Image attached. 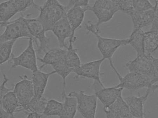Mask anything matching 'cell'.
<instances>
[{"instance_id": "obj_1", "label": "cell", "mask_w": 158, "mask_h": 118, "mask_svg": "<svg viewBox=\"0 0 158 118\" xmlns=\"http://www.w3.org/2000/svg\"><path fill=\"white\" fill-rule=\"evenodd\" d=\"M86 29L95 35L97 39V47L103 58L108 59L110 66L114 71L116 69L114 65L112 58L118 49L121 47L129 44V39H116L103 37L99 35V28L89 21L85 25Z\"/></svg>"}, {"instance_id": "obj_2", "label": "cell", "mask_w": 158, "mask_h": 118, "mask_svg": "<svg viewBox=\"0 0 158 118\" xmlns=\"http://www.w3.org/2000/svg\"><path fill=\"white\" fill-rule=\"evenodd\" d=\"M39 16L37 19L44 26L46 31H49L51 27L67 14L66 6L58 0H46L42 6H39Z\"/></svg>"}, {"instance_id": "obj_3", "label": "cell", "mask_w": 158, "mask_h": 118, "mask_svg": "<svg viewBox=\"0 0 158 118\" xmlns=\"http://www.w3.org/2000/svg\"><path fill=\"white\" fill-rule=\"evenodd\" d=\"M1 27L6 28L0 36V42L7 41L17 40L20 38H34L31 35L25 18L20 17L16 19L6 22L1 23Z\"/></svg>"}, {"instance_id": "obj_4", "label": "cell", "mask_w": 158, "mask_h": 118, "mask_svg": "<svg viewBox=\"0 0 158 118\" xmlns=\"http://www.w3.org/2000/svg\"><path fill=\"white\" fill-rule=\"evenodd\" d=\"M119 83L116 86L118 88L126 89L129 90H136L146 88L152 91L158 89V85L148 77L138 73L129 72L124 77L118 74Z\"/></svg>"}, {"instance_id": "obj_5", "label": "cell", "mask_w": 158, "mask_h": 118, "mask_svg": "<svg viewBox=\"0 0 158 118\" xmlns=\"http://www.w3.org/2000/svg\"><path fill=\"white\" fill-rule=\"evenodd\" d=\"M152 55L144 54L137 56L133 60L126 63L129 72L142 74L151 79L155 83H158V76L155 71Z\"/></svg>"}, {"instance_id": "obj_6", "label": "cell", "mask_w": 158, "mask_h": 118, "mask_svg": "<svg viewBox=\"0 0 158 118\" xmlns=\"http://www.w3.org/2000/svg\"><path fill=\"white\" fill-rule=\"evenodd\" d=\"M68 96L76 97L77 110L83 117H96L98 99L95 94L87 95L83 91H73L70 92Z\"/></svg>"}, {"instance_id": "obj_7", "label": "cell", "mask_w": 158, "mask_h": 118, "mask_svg": "<svg viewBox=\"0 0 158 118\" xmlns=\"http://www.w3.org/2000/svg\"><path fill=\"white\" fill-rule=\"evenodd\" d=\"M33 40L32 38L29 39L28 45L25 50L17 56L12 54L10 61L12 64L10 70L17 67H21L29 70L32 72L38 69L36 53L35 50Z\"/></svg>"}, {"instance_id": "obj_8", "label": "cell", "mask_w": 158, "mask_h": 118, "mask_svg": "<svg viewBox=\"0 0 158 118\" xmlns=\"http://www.w3.org/2000/svg\"><path fill=\"white\" fill-rule=\"evenodd\" d=\"M90 10L97 18L98 22L95 25L99 28L102 24L110 21L119 9L118 4L111 0H96Z\"/></svg>"}, {"instance_id": "obj_9", "label": "cell", "mask_w": 158, "mask_h": 118, "mask_svg": "<svg viewBox=\"0 0 158 118\" xmlns=\"http://www.w3.org/2000/svg\"><path fill=\"white\" fill-rule=\"evenodd\" d=\"M28 27L32 37L37 46V52L39 53L46 52L48 48L50 39L46 35L44 26L37 18L27 19L25 18Z\"/></svg>"}, {"instance_id": "obj_10", "label": "cell", "mask_w": 158, "mask_h": 118, "mask_svg": "<svg viewBox=\"0 0 158 118\" xmlns=\"http://www.w3.org/2000/svg\"><path fill=\"white\" fill-rule=\"evenodd\" d=\"M19 77L20 80L15 84L13 91L23 108V111L28 112V105L35 96L34 87L32 80L27 75Z\"/></svg>"}, {"instance_id": "obj_11", "label": "cell", "mask_w": 158, "mask_h": 118, "mask_svg": "<svg viewBox=\"0 0 158 118\" xmlns=\"http://www.w3.org/2000/svg\"><path fill=\"white\" fill-rule=\"evenodd\" d=\"M93 88L95 94L104 107H108L113 103L123 89L116 86L105 87L103 84L96 81H94Z\"/></svg>"}, {"instance_id": "obj_12", "label": "cell", "mask_w": 158, "mask_h": 118, "mask_svg": "<svg viewBox=\"0 0 158 118\" xmlns=\"http://www.w3.org/2000/svg\"><path fill=\"white\" fill-rule=\"evenodd\" d=\"M13 90L0 97L1 118H14L15 113L23 111V108Z\"/></svg>"}, {"instance_id": "obj_13", "label": "cell", "mask_w": 158, "mask_h": 118, "mask_svg": "<svg viewBox=\"0 0 158 118\" xmlns=\"http://www.w3.org/2000/svg\"><path fill=\"white\" fill-rule=\"evenodd\" d=\"M105 60L103 58L81 64L79 67L75 69L73 72L76 74V77L92 79L103 84L100 78V69L102 63Z\"/></svg>"}, {"instance_id": "obj_14", "label": "cell", "mask_w": 158, "mask_h": 118, "mask_svg": "<svg viewBox=\"0 0 158 118\" xmlns=\"http://www.w3.org/2000/svg\"><path fill=\"white\" fill-rule=\"evenodd\" d=\"M90 6H74L67 10L66 16L72 31V35L70 38L69 45L68 49L73 48V43L76 31L82 24L85 18V13L90 10Z\"/></svg>"}, {"instance_id": "obj_15", "label": "cell", "mask_w": 158, "mask_h": 118, "mask_svg": "<svg viewBox=\"0 0 158 118\" xmlns=\"http://www.w3.org/2000/svg\"><path fill=\"white\" fill-rule=\"evenodd\" d=\"M49 31H52L56 37L60 47L67 49L68 47L65 40L70 38L72 31L66 15L56 22L51 27Z\"/></svg>"}, {"instance_id": "obj_16", "label": "cell", "mask_w": 158, "mask_h": 118, "mask_svg": "<svg viewBox=\"0 0 158 118\" xmlns=\"http://www.w3.org/2000/svg\"><path fill=\"white\" fill-rule=\"evenodd\" d=\"M104 110L106 118H133L122 93L110 106L104 107Z\"/></svg>"}, {"instance_id": "obj_17", "label": "cell", "mask_w": 158, "mask_h": 118, "mask_svg": "<svg viewBox=\"0 0 158 118\" xmlns=\"http://www.w3.org/2000/svg\"><path fill=\"white\" fill-rule=\"evenodd\" d=\"M56 73L55 71L49 73H45L40 70L32 72L31 80L34 87V97L41 98L43 96L50 76Z\"/></svg>"}, {"instance_id": "obj_18", "label": "cell", "mask_w": 158, "mask_h": 118, "mask_svg": "<svg viewBox=\"0 0 158 118\" xmlns=\"http://www.w3.org/2000/svg\"><path fill=\"white\" fill-rule=\"evenodd\" d=\"M150 89H147L146 93L142 96H130L124 98L133 118H143L145 116L144 106L149 96Z\"/></svg>"}, {"instance_id": "obj_19", "label": "cell", "mask_w": 158, "mask_h": 118, "mask_svg": "<svg viewBox=\"0 0 158 118\" xmlns=\"http://www.w3.org/2000/svg\"><path fill=\"white\" fill-rule=\"evenodd\" d=\"M155 8L143 12L133 11L130 16L133 25L132 31L142 29L143 28L152 24L154 18Z\"/></svg>"}, {"instance_id": "obj_20", "label": "cell", "mask_w": 158, "mask_h": 118, "mask_svg": "<svg viewBox=\"0 0 158 118\" xmlns=\"http://www.w3.org/2000/svg\"><path fill=\"white\" fill-rule=\"evenodd\" d=\"M67 51V50L60 47L53 48L46 52L43 58H38V60L42 63L40 70H41L45 66H52L53 64L64 58Z\"/></svg>"}, {"instance_id": "obj_21", "label": "cell", "mask_w": 158, "mask_h": 118, "mask_svg": "<svg viewBox=\"0 0 158 118\" xmlns=\"http://www.w3.org/2000/svg\"><path fill=\"white\" fill-rule=\"evenodd\" d=\"M62 97L63 107L60 118H74L77 110V99L75 97L66 94L65 90H63Z\"/></svg>"}, {"instance_id": "obj_22", "label": "cell", "mask_w": 158, "mask_h": 118, "mask_svg": "<svg viewBox=\"0 0 158 118\" xmlns=\"http://www.w3.org/2000/svg\"><path fill=\"white\" fill-rule=\"evenodd\" d=\"M19 12L14 0H7L0 4V23L10 21Z\"/></svg>"}, {"instance_id": "obj_23", "label": "cell", "mask_w": 158, "mask_h": 118, "mask_svg": "<svg viewBox=\"0 0 158 118\" xmlns=\"http://www.w3.org/2000/svg\"><path fill=\"white\" fill-rule=\"evenodd\" d=\"M158 49V32H144V54L152 55Z\"/></svg>"}, {"instance_id": "obj_24", "label": "cell", "mask_w": 158, "mask_h": 118, "mask_svg": "<svg viewBox=\"0 0 158 118\" xmlns=\"http://www.w3.org/2000/svg\"><path fill=\"white\" fill-rule=\"evenodd\" d=\"M144 32L140 29L132 31L129 39V44L136 51L137 55H143Z\"/></svg>"}, {"instance_id": "obj_25", "label": "cell", "mask_w": 158, "mask_h": 118, "mask_svg": "<svg viewBox=\"0 0 158 118\" xmlns=\"http://www.w3.org/2000/svg\"><path fill=\"white\" fill-rule=\"evenodd\" d=\"M63 107V103L54 99L48 100L43 114L47 117L57 116L60 118Z\"/></svg>"}, {"instance_id": "obj_26", "label": "cell", "mask_w": 158, "mask_h": 118, "mask_svg": "<svg viewBox=\"0 0 158 118\" xmlns=\"http://www.w3.org/2000/svg\"><path fill=\"white\" fill-rule=\"evenodd\" d=\"M17 40L6 41L0 43V64L9 61L11 57L13 48Z\"/></svg>"}, {"instance_id": "obj_27", "label": "cell", "mask_w": 158, "mask_h": 118, "mask_svg": "<svg viewBox=\"0 0 158 118\" xmlns=\"http://www.w3.org/2000/svg\"><path fill=\"white\" fill-rule=\"evenodd\" d=\"M48 100L44 96L41 98L34 96L28 105V112H35L43 114Z\"/></svg>"}, {"instance_id": "obj_28", "label": "cell", "mask_w": 158, "mask_h": 118, "mask_svg": "<svg viewBox=\"0 0 158 118\" xmlns=\"http://www.w3.org/2000/svg\"><path fill=\"white\" fill-rule=\"evenodd\" d=\"M77 51V49L73 48L67 49L66 53V62L70 68L73 69L74 71L79 67L81 64L80 58L78 54Z\"/></svg>"}, {"instance_id": "obj_29", "label": "cell", "mask_w": 158, "mask_h": 118, "mask_svg": "<svg viewBox=\"0 0 158 118\" xmlns=\"http://www.w3.org/2000/svg\"><path fill=\"white\" fill-rule=\"evenodd\" d=\"M132 3L134 11L137 12H143L155 8L148 0H132Z\"/></svg>"}, {"instance_id": "obj_30", "label": "cell", "mask_w": 158, "mask_h": 118, "mask_svg": "<svg viewBox=\"0 0 158 118\" xmlns=\"http://www.w3.org/2000/svg\"><path fill=\"white\" fill-rule=\"evenodd\" d=\"M118 4L119 11L131 16L134 11L132 0H112Z\"/></svg>"}, {"instance_id": "obj_31", "label": "cell", "mask_w": 158, "mask_h": 118, "mask_svg": "<svg viewBox=\"0 0 158 118\" xmlns=\"http://www.w3.org/2000/svg\"><path fill=\"white\" fill-rule=\"evenodd\" d=\"M19 12H23L30 8L39 9V6L35 3V0H14Z\"/></svg>"}, {"instance_id": "obj_32", "label": "cell", "mask_w": 158, "mask_h": 118, "mask_svg": "<svg viewBox=\"0 0 158 118\" xmlns=\"http://www.w3.org/2000/svg\"><path fill=\"white\" fill-rule=\"evenodd\" d=\"M90 0H69L67 6V10L74 6L87 7Z\"/></svg>"}, {"instance_id": "obj_33", "label": "cell", "mask_w": 158, "mask_h": 118, "mask_svg": "<svg viewBox=\"0 0 158 118\" xmlns=\"http://www.w3.org/2000/svg\"><path fill=\"white\" fill-rule=\"evenodd\" d=\"M155 6L154 18L150 31L158 32V2H156V5Z\"/></svg>"}, {"instance_id": "obj_34", "label": "cell", "mask_w": 158, "mask_h": 118, "mask_svg": "<svg viewBox=\"0 0 158 118\" xmlns=\"http://www.w3.org/2000/svg\"><path fill=\"white\" fill-rule=\"evenodd\" d=\"M24 113L27 115V118H45L47 117L44 115L35 112L24 111Z\"/></svg>"}, {"instance_id": "obj_35", "label": "cell", "mask_w": 158, "mask_h": 118, "mask_svg": "<svg viewBox=\"0 0 158 118\" xmlns=\"http://www.w3.org/2000/svg\"><path fill=\"white\" fill-rule=\"evenodd\" d=\"M154 65L157 75L158 76V59L153 57V58Z\"/></svg>"}, {"instance_id": "obj_36", "label": "cell", "mask_w": 158, "mask_h": 118, "mask_svg": "<svg viewBox=\"0 0 158 118\" xmlns=\"http://www.w3.org/2000/svg\"><path fill=\"white\" fill-rule=\"evenodd\" d=\"M155 2H158V0H154Z\"/></svg>"}]
</instances>
